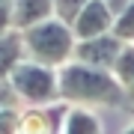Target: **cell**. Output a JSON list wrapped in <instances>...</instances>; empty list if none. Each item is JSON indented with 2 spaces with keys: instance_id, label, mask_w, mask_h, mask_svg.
Returning a JSON list of instances; mask_svg holds the SVG:
<instances>
[{
  "instance_id": "5bb4252c",
  "label": "cell",
  "mask_w": 134,
  "mask_h": 134,
  "mask_svg": "<svg viewBox=\"0 0 134 134\" xmlns=\"http://www.w3.org/2000/svg\"><path fill=\"white\" fill-rule=\"evenodd\" d=\"M104 3L110 6V12H113V15H119V12L125 9V6H128V3H131V0H104Z\"/></svg>"
},
{
  "instance_id": "9c48e42d",
  "label": "cell",
  "mask_w": 134,
  "mask_h": 134,
  "mask_svg": "<svg viewBox=\"0 0 134 134\" xmlns=\"http://www.w3.org/2000/svg\"><path fill=\"white\" fill-rule=\"evenodd\" d=\"M63 134H101V125L90 110L72 107L63 119Z\"/></svg>"
},
{
  "instance_id": "9a60e30c",
  "label": "cell",
  "mask_w": 134,
  "mask_h": 134,
  "mask_svg": "<svg viewBox=\"0 0 134 134\" xmlns=\"http://www.w3.org/2000/svg\"><path fill=\"white\" fill-rule=\"evenodd\" d=\"M125 92H128V98L134 101V83H131V86H128V90H125Z\"/></svg>"
},
{
  "instance_id": "8992f818",
  "label": "cell",
  "mask_w": 134,
  "mask_h": 134,
  "mask_svg": "<svg viewBox=\"0 0 134 134\" xmlns=\"http://www.w3.org/2000/svg\"><path fill=\"white\" fill-rule=\"evenodd\" d=\"M63 119H66V107L63 104L48 107V110H30V113L21 116L18 131L21 134H57Z\"/></svg>"
},
{
  "instance_id": "5b68a950",
  "label": "cell",
  "mask_w": 134,
  "mask_h": 134,
  "mask_svg": "<svg viewBox=\"0 0 134 134\" xmlns=\"http://www.w3.org/2000/svg\"><path fill=\"white\" fill-rule=\"evenodd\" d=\"M113 21L116 15L110 12V6L104 0H90V3L81 9V15L72 21V30H75V39H96V36H104L113 30Z\"/></svg>"
},
{
  "instance_id": "7c38bea8",
  "label": "cell",
  "mask_w": 134,
  "mask_h": 134,
  "mask_svg": "<svg viewBox=\"0 0 134 134\" xmlns=\"http://www.w3.org/2000/svg\"><path fill=\"white\" fill-rule=\"evenodd\" d=\"M90 3V0H54V15L63 18L66 24H72V21L81 15V9Z\"/></svg>"
},
{
  "instance_id": "e0dca14e",
  "label": "cell",
  "mask_w": 134,
  "mask_h": 134,
  "mask_svg": "<svg viewBox=\"0 0 134 134\" xmlns=\"http://www.w3.org/2000/svg\"><path fill=\"white\" fill-rule=\"evenodd\" d=\"M0 3H9V0H0Z\"/></svg>"
},
{
  "instance_id": "3957f363",
  "label": "cell",
  "mask_w": 134,
  "mask_h": 134,
  "mask_svg": "<svg viewBox=\"0 0 134 134\" xmlns=\"http://www.w3.org/2000/svg\"><path fill=\"white\" fill-rule=\"evenodd\" d=\"M9 83L30 104H51L54 98H60V75L51 66H42L36 60H27V63L21 60L12 69Z\"/></svg>"
},
{
  "instance_id": "4fadbf2b",
  "label": "cell",
  "mask_w": 134,
  "mask_h": 134,
  "mask_svg": "<svg viewBox=\"0 0 134 134\" xmlns=\"http://www.w3.org/2000/svg\"><path fill=\"white\" fill-rule=\"evenodd\" d=\"M9 27H12V3H0V36H6Z\"/></svg>"
},
{
  "instance_id": "ba28073f",
  "label": "cell",
  "mask_w": 134,
  "mask_h": 134,
  "mask_svg": "<svg viewBox=\"0 0 134 134\" xmlns=\"http://www.w3.org/2000/svg\"><path fill=\"white\" fill-rule=\"evenodd\" d=\"M21 45H24V39H21V30L18 33H6L0 36V81L3 77L12 75V69L21 63Z\"/></svg>"
},
{
  "instance_id": "8fae6325",
  "label": "cell",
  "mask_w": 134,
  "mask_h": 134,
  "mask_svg": "<svg viewBox=\"0 0 134 134\" xmlns=\"http://www.w3.org/2000/svg\"><path fill=\"white\" fill-rule=\"evenodd\" d=\"M116 39H122V42H134V0L125 9L116 15V21H113V30H110Z\"/></svg>"
},
{
  "instance_id": "277c9868",
  "label": "cell",
  "mask_w": 134,
  "mask_h": 134,
  "mask_svg": "<svg viewBox=\"0 0 134 134\" xmlns=\"http://www.w3.org/2000/svg\"><path fill=\"white\" fill-rule=\"evenodd\" d=\"M122 45L125 42L116 39L113 33H104V36H96V39H81L75 45V60L86 63V66H96V69H113Z\"/></svg>"
},
{
  "instance_id": "6da1fadb",
  "label": "cell",
  "mask_w": 134,
  "mask_h": 134,
  "mask_svg": "<svg viewBox=\"0 0 134 134\" xmlns=\"http://www.w3.org/2000/svg\"><path fill=\"white\" fill-rule=\"evenodd\" d=\"M60 98L72 101V104H107L116 107L128 98L125 86L113 77V72L107 69H96V66H86V63L75 60L60 66Z\"/></svg>"
},
{
  "instance_id": "7a4b0ae2",
  "label": "cell",
  "mask_w": 134,
  "mask_h": 134,
  "mask_svg": "<svg viewBox=\"0 0 134 134\" xmlns=\"http://www.w3.org/2000/svg\"><path fill=\"white\" fill-rule=\"evenodd\" d=\"M21 39H24V51L30 54V60L42 63V66H51V69L66 66L75 57V45H77L72 24H66L57 15L21 30Z\"/></svg>"
},
{
  "instance_id": "52a82bcc",
  "label": "cell",
  "mask_w": 134,
  "mask_h": 134,
  "mask_svg": "<svg viewBox=\"0 0 134 134\" xmlns=\"http://www.w3.org/2000/svg\"><path fill=\"white\" fill-rule=\"evenodd\" d=\"M54 15V0H12V27L27 30Z\"/></svg>"
},
{
  "instance_id": "30bf717a",
  "label": "cell",
  "mask_w": 134,
  "mask_h": 134,
  "mask_svg": "<svg viewBox=\"0 0 134 134\" xmlns=\"http://www.w3.org/2000/svg\"><path fill=\"white\" fill-rule=\"evenodd\" d=\"M110 72H113V77L125 86V90L134 83V42L122 45V51H119V57H116V63H113Z\"/></svg>"
},
{
  "instance_id": "2e32d148",
  "label": "cell",
  "mask_w": 134,
  "mask_h": 134,
  "mask_svg": "<svg viewBox=\"0 0 134 134\" xmlns=\"http://www.w3.org/2000/svg\"><path fill=\"white\" fill-rule=\"evenodd\" d=\"M125 134H134V125H131V128H128V131H125Z\"/></svg>"
}]
</instances>
